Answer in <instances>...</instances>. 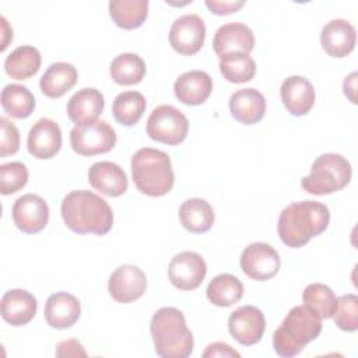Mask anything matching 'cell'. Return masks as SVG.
Masks as SVG:
<instances>
[{
  "instance_id": "obj_1",
  "label": "cell",
  "mask_w": 358,
  "mask_h": 358,
  "mask_svg": "<svg viewBox=\"0 0 358 358\" xmlns=\"http://www.w3.org/2000/svg\"><path fill=\"white\" fill-rule=\"evenodd\" d=\"M62 217L76 234L105 235L112 229L113 213L106 200L90 190H73L62 201Z\"/></svg>"
},
{
  "instance_id": "obj_2",
  "label": "cell",
  "mask_w": 358,
  "mask_h": 358,
  "mask_svg": "<svg viewBox=\"0 0 358 358\" xmlns=\"http://www.w3.org/2000/svg\"><path fill=\"white\" fill-rule=\"evenodd\" d=\"M330 222L327 206L303 200L288 204L280 214L277 231L284 245L298 249L326 231Z\"/></svg>"
},
{
  "instance_id": "obj_3",
  "label": "cell",
  "mask_w": 358,
  "mask_h": 358,
  "mask_svg": "<svg viewBox=\"0 0 358 358\" xmlns=\"http://www.w3.org/2000/svg\"><path fill=\"white\" fill-rule=\"evenodd\" d=\"M155 352L162 358H187L193 352V334L183 313L172 306L158 309L150 322Z\"/></svg>"
},
{
  "instance_id": "obj_4",
  "label": "cell",
  "mask_w": 358,
  "mask_h": 358,
  "mask_svg": "<svg viewBox=\"0 0 358 358\" xmlns=\"http://www.w3.org/2000/svg\"><path fill=\"white\" fill-rule=\"evenodd\" d=\"M322 331V319L305 305L294 306L273 334V347L277 355L291 358L298 355L308 343Z\"/></svg>"
},
{
  "instance_id": "obj_5",
  "label": "cell",
  "mask_w": 358,
  "mask_h": 358,
  "mask_svg": "<svg viewBox=\"0 0 358 358\" xmlns=\"http://www.w3.org/2000/svg\"><path fill=\"white\" fill-rule=\"evenodd\" d=\"M131 178L143 194L165 196L175 182L169 155L151 147L137 150L131 157Z\"/></svg>"
},
{
  "instance_id": "obj_6",
  "label": "cell",
  "mask_w": 358,
  "mask_h": 358,
  "mask_svg": "<svg viewBox=\"0 0 358 358\" xmlns=\"http://www.w3.org/2000/svg\"><path fill=\"white\" fill-rule=\"evenodd\" d=\"M352 169L347 158L340 154H322L310 168V173L302 178V189L315 196H324L344 189L351 180Z\"/></svg>"
},
{
  "instance_id": "obj_7",
  "label": "cell",
  "mask_w": 358,
  "mask_h": 358,
  "mask_svg": "<svg viewBox=\"0 0 358 358\" xmlns=\"http://www.w3.org/2000/svg\"><path fill=\"white\" fill-rule=\"evenodd\" d=\"M116 144V131L105 120L76 124L70 131V145L78 155L92 157L109 152Z\"/></svg>"
},
{
  "instance_id": "obj_8",
  "label": "cell",
  "mask_w": 358,
  "mask_h": 358,
  "mask_svg": "<svg viewBox=\"0 0 358 358\" xmlns=\"http://www.w3.org/2000/svg\"><path fill=\"white\" fill-rule=\"evenodd\" d=\"M145 130L154 141L178 145L189 133V120L175 106L159 105L148 116Z\"/></svg>"
},
{
  "instance_id": "obj_9",
  "label": "cell",
  "mask_w": 358,
  "mask_h": 358,
  "mask_svg": "<svg viewBox=\"0 0 358 358\" xmlns=\"http://www.w3.org/2000/svg\"><path fill=\"white\" fill-rule=\"evenodd\" d=\"M241 268L252 280L266 281L273 278L281 266L277 250L264 242H253L241 255Z\"/></svg>"
},
{
  "instance_id": "obj_10",
  "label": "cell",
  "mask_w": 358,
  "mask_h": 358,
  "mask_svg": "<svg viewBox=\"0 0 358 358\" xmlns=\"http://www.w3.org/2000/svg\"><path fill=\"white\" fill-rule=\"evenodd\" d=\"M207 273L204 259L196 252H180L172 257L168 275L172 285L180 291H192L200 287Z\"/></svg>"
},
{
  "instance_id": "obj_11",
  "label": "cell",
  "mask_w": 358,
  "mask_h": 358,
  "mask_svg": "<svg viewBox=\"0 0 358 358\" xmlns=\"http://www.w3.org/2000/svg\"><path fill=\"white\" fill-rule=\"evenodd\" d=\"M206 39V25L197 14H185L176 18L169 29V43L180 55L197 53Z\"/></svg>"
},
{
  "instance_id": "obj_12",
  "label": "cell",
  "mask_w": 358,
  "mask_h": 358,
  "mask_svg": "<svg viewBox=\"0 0 358 358\" xmlns=\"http://www.w3.org/2000/svg\"><path fill=\"white\" fill-rule=\"evenodd\" d=\"M145 288L147 277L144 271L134 264H122L109 275L108 291L116 302H134L143 296Z\"/></svg>"
},
{
  "instance_id": "obj_13",
  "label": "cell",
  "mask_w": 358,
  "mask_h": 358,
  "mask_svg": "<svg viewBox=\"0 0 358 358\" xmlns=\"http://www.w3.org/2000/svg\"><path fill=\"white\" fill-rule=\"evenodd\" d=\"M228 330L239 344L253 345L262 340L266 330L264 315L253 305L239 306L228 317Z\"/></svg>"
},
{
  "instance_id": "obj_14",
  "label": "cell",
  "mask_w": 358,
  "mask_h": 358,
  "mask_svg": "<svg viewBox=\"0 0 358 358\" xmlns=\"http://www.w3.org/2000/svg\"><path fill=\"white\" fill-rule=\"evenodd\" d=\"M253 48V31L242 22H228L221 25L213 38V49L220 59L232 55H249Z\"/></svg>"
},
{
  "instance_id": "obj_15",
  "label": "cell",
  "mask_w": 358,
  "mask_h": 358,
  "mask_svg": "<svg viewBox=\"0 0 358 358\" xmlns=\"http://www.w3.org/2000/svg\"><path fill=\"white\" fill-rule=\"evenodd\" d=\"M11 213L15 227L24 234H36L42 231L49 221L48 203L34 193L18 197Z\"/></svg>"
},
{
  "instance_id": "obj_16",
  "label": "cell",
  "mask_w": 358,
  "mask_h": 358,
  "mask_svg": "<svg viewBox=\"0 0 358 358\" xmlns=\"http://www.w3.org/2000/svg\"><path fill=\"white\" fill-rule=\"evenodd\" d=\"M28 151L38 159H50L62 148V130L59 124L49 119L42 117L31 127L27 140Z\"/></svg>"
},
{
  "instance_id": "obj_17",
  "label": "cell",
  "mask_w": 358,
  "mask_h": 358,
  "mask_svg": "<svg viewBox=\"0 0 358 358\" xmlns=\"http://www.w3.org/2000/svg\"><path fill=\"white\" fill-rule=\"evenodd\" d=\"M357 42V31L351 22L343 18L329 21L320 32V43L324 52L331 57L348 56Z\"/></svg>"
},
{
  "instance_id": "obj_18",
  "label": "cell",
  "mask_w": 358,
  "mask_h": 358,
  "mask_svg": "<svg viewBox=\"0 0 358 358\" xmlns=\"http://www.w3.org/2000/svg\"><path fill=\"white\" fill-rule=\"evenodd\" d=\"M281 101L294 116L306 115L315 105L316 92L312 83L302 76L287 77L280 88Z\"/></svg>"
},
{
  "instance_id": "obj_19",
  "label": "cell",
  "mask_w": 358,
  "mask_h": 358,
  "mask_svg": "<svg viewBox=\"0 0 358 358\" xmlns=\"http://www.w3.org/2000/svg\"><path fill=\"white\" fill-rule=\"evenodd\" d=\"M38 302L27 289L15 288L7 291L0 302L1 317L11 326L28 324L36 315Z\"/></svg>"
},
{
  "instance_id": "obj_20",
  "label": "cell",
  "mask_w": 358,
  "mask_h": 358,
  "mask_svg": "<svg viewBox=\"0 0 358 358\" xmlns=\"http://www.w3.org/2000/svg\"><path fill=\"white\" fill-rule=\"evenodd\" d=\"M88 182L95 190L109 197L122 196L129 186L126 172L110 161L92 164L88 171Z\"/></svg>"
},
{
  "instance_id": "obj_21",
  "label": "cell",
  "mask_w": 358,
  "mask_h": 358,
  "mask_svg": "<svg viewBox=\"0 0 358 358\" xmlns=\"http://www.w3.org/2000/svg\"><path fill=\"white\" fill-rule=\"evenodd\" d=\"M175 96L185 105L197 106L207 101L213 91V78L203 70H190L180 74L173 84Z\"/></svg>"
},
{
  "instance_id": "obj_22",
  "label": "cell",
  "mask_w": 358,
  "mask_h": 358,
  "mask_svg": "<svg viewBox=\"0 0 358 358\" xmlns=\"http://www.w3.org/2000/svg\"><path fill=\"white\" fill-rule=\"evenodd\" d=\"M46 323L57 330L69 329L78 320L81 315L80 301L69 292L52 294L45 303Z\"/></svg>"
},
{
  "instance_id": "obj_23",
  "label": "cell",
  "mask_w": 358,
  "mask_h": 358,
  "mask_svg": "<svg viewBox=\"0 0 358 358\" xmlns=\"http://www.w3.org/2000/svg\"><path fill=\"white\" fill-rule=\"evenodd\" d=\"M229 110L235 120L243 124L260 122L266 113V99L255 88H242L229 98Z\"/></svg>"
},
{
  "instance_id": "obj_24",
  "label": "cell",
  "mask_w": 358,
  "mask_h": 358,
  "mask_svg": "<svg viewBox=\"0 0 358 358\" xmlns=\"http://www.w3.org/2000/svg\"><path fill=\"white\" fill-rule=\"evenodd\" d=\"M105 99L96 88L78 90L67 102V115L76 123H87L96 120L102 113Z\"/></svg>"
},
{
  "instance_id": "obj_25",
  "label": "cell",
  "mask_w": 358,
  "mask_h": 358,
  "mask_svg": "<svg viewBox=\"0 0 358 358\" xmlns=\"http://www.w3.org/2000/svg\"><path fill=\"white\" fill-rule=\"evenodd\" d=\"M77 70L73 64L57 62L52 63L41 77L39 87L48 98H60L77 83Z\"/></svg>"
},
{
  "instance_id": "obj_26",
  "label": "cell",
  "mask_w": 358,
  "mask_h": 358,
  "mask_svg": "<svg viewBox=\"0 0 358 358\" xmlns=\"http://www.w3.org/2000/svg\"><path fill=\"white\" fill-rule=\"evenodd\" d=\"M179 220L189 232L204 234L214 224V210L204 199H187L179 207Z\"/></svg>"
},
{
  "instance_id": "obj_27",
  "label": "cell",
  "mask_w": 358,
  "mask_h": 358,
  "mask_svg": "<svg viewBox=\"0 0 358 358\" xmlns=\"http://www.w3.org/2000/svg\"><path fill=\"white\" fill-rule=\"evenodd\" d=\"M41 60V53L36 48L22 45L6 57L4 70L14 80H27L39 71Z\"/></svg>"
},
{
  "instance_id": "obj_28",
  "label": "cell",
  "mask_w": 358,
  "mask_h": 358,
  "mask_svg": "<svg viewBox=\"0 0 358 358\" xmlns=\"http://www.w3.org/2000/svg\"><path fill=\"white\" fill-rule=\"evenodd\" d=\"M206 294L213 305L227 308L241 301L243 295V284L232 274H218L208 282Z\"/></svg>"
},
{
  "instance_id": "obj_29",
  "label": "cell",
  "mask_w": 358,
  "mask_h": 358,
  "mask_svg": "<svg viewBox=\"0 0 358 358\" xmlns=\"http://www.w3.org/2000/svg\"><path fill=\"white\" fill-rule=\"evenodd\" d=\"M109 15L119 28H138L148 15V0H113L109 3Z\"/></svg>"
},
{
  "instance_id": "obj_30",
  "label": "cell",
  "mask_w": 358,
  "mask_h": 358,
  "mask_svg": "<svg viewBox=\"0 0 358 358\" xmlns=\"http://www.w3.org/2000/svg\"><path fill=\"white\" fill-rule=\"evenodd\" d=\"M4 112L14 119L28 117L35 108V98L32 92L20 84H7L1 90L0 96Z\"/></svg>"
},
{
  "instance_id": "obj_31",
  "label": "cell",
  "mask_w": 358,
  "mask_h": 358,
  "mask_svg": "<svg viewBox=\"0 0 358 358\" xmlns=\"http://www.w3.org/2000/svg\"><path fill=\"white\" fill-rule=\"evenodd\" d=\"M109 74L119 85L138 84L145 76V63L136 53H122L112 60Z\"/></svg>"
},
{
  "instance_id": "obj_32",
  "label": "cell",
  "mask_w": 358,
  "mask_h": 358,
  "mask_svg": "<svg viewBox=\"0 0 358 358\" xmlns=\"http://www.w3.org/2000/svg\"><path fill=\"white\" fill-rule=\"evenodd\" d=\"M145 98L138 91L120 92L112 105V112L117 123L123 126L136 124L145 112Z\"/></svg>"
},
{
  "instance_id": "obj_33",
  "label": "cell",
  "mask_w": 358,
  "mask_h": 358,
  "mask_svg": "<svg viewBox=\"0 0 358 358\" xmlns=\"http://www.w3.org/2000/svg\"><path fill=\"white\" fill-rule=\"evenodd\" d=\"M303 305L315 312L320 319H330L337 306V298L330 287L322 282L309 284L302 294Z\"/></svg>"
},
{
  "instance_id": "obj_34",
  "label": "cell",
  "mask_w": 358,
  "mask_h": 358,
  "mask_svg": "<svg viewBox=\"0 0 358 358\" xmlns=\"http://www.w3.org/2000/svg\"><path fill=\"white\" fill-rule=\"evenodd\" d=\"M220 71L234 84L250 81L256 73V63L249 55H232L220 59Z\"/></svg>"
},
{
  "instance_id": "obj_35",
  "label": "cell",
  "mask_w": 358,
  "mask_h": 358,
  "mask_svg": "<svg viewBox=\"0 0 358 358\" xmlns=\"http://www.w3.org/2000/svg\"><path fill=\"white\" fill-rule=\"evenodd\" d=\"M333 317L338 329L344 331H355L358 329V296L355 294L338 296Z\"/></svg>"
},
{
  "instance_id": "obj_36",
  "label": "cell",
  "mask_w": 358,
  "mask_h": 358,
  "mask_svg": "<svg viewBox=\"0 0 358 358\" xmlns=\"http://www.w3.org/2000/svg\"><path fill=\"white\" fill-rule=\"evenodd\" d=\"M28 182V169L25 164L15 161L0 166V192L1 194H13L21 190Z\"/></svg>"
},
{
  "instance_id": "obj_37",
  "label": "cell",
  "mask_w": 358,
  "mask_h": 358,
  "mask_svg": "<svg viewBox=\"0 0 358 358\" xmlns=\"http://www.w3.org/2000/svg\"><path fill=\"white\" fill-rule=\"evenodd\" d=\"M1 126V143H0V157L6 158L15 154L20 150V131L17 126L8 120L6 116L0 117Z\"/></svg>"
},
{
  "instance_id": "obj_38",
  "label": "cell",
  "mask_w": 358,
  "mask_h": 358,
  "mask_svg": "<svg viewBox=\"0 0 358 358\" xmlns=\"http://www.w3.org/2000/svg\"><path fill=\"white\" fill-rule=\"evenodd\" d=\"M245 1L239 0V1H231V0H206V6L207 8L217 15H227V14H232L236 13L241 7H243Z\"/></svg>"
},
{
  "instance_id": "obj_39",
  "label": "cell",
  "mask_w": 358,
  "mask_h": 358,
  "mask_svg": "<svg viewBox=\"0 0 358 358\" xmlns=\"http://www.w3.org/2000/svg\"><path fill=\"white\" fill-rule=\"evenodd\" d=\"M56 357H87V351L80 341L76 338H69L57 344Z\"/></svg>"
},
{
  "instance_id": "obj_40",
  "label": "cell",
  "mask_w": 358,
  "mask_h": 358,
  "mask_svg": "<svg viewBox=\"0 0 358 358\" xmlns=\"http://www.w3.org/2000/svg\"><path fill=\"white\" fill-rule=\"evenodd\" d=\"M203 357L204 358H208V357H236L239 358L241 354L234 350L229 344L227 343H221V341H215V343H211L206 351L203 352Z\"/></svg>"
},
{
  "instance_id": "obj_41",
  "label": "cell",
  "mask_w": 358,
  "mask_h": 358,
  "mask_svg": "<svg viewBox=\"0 0 358 358\" xmlns=\"http://www.w3.org/2000/svg\"><path fill=\"white\" fill-rule=\"evenodd\" d=\"M343 90L345 96H348V99L352 103H357V98H355V91H357V73H351L348 77H345L344 83H343Z\"/></svg>"
}]
</instances>
